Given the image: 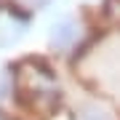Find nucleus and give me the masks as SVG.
<instances>
[{
    "instance_id": "nucleus-1",
    "label": "nucleus",
    "mask_w": 120,
    "mask_h": 120,
    "mask_svg": "<svg viewBox=\"0 0 120 120\" xmlns=\"http://www.w3.org/2000/svg\"><path fill=\"white\" fill-rule=\"evenodd\" d=\"M72 38H75V30H72V24H69V22H61L59 27H53L51 40H53L56 45L64 48V45H69V40H72Z\"/></svg>"
}]
</instances>
